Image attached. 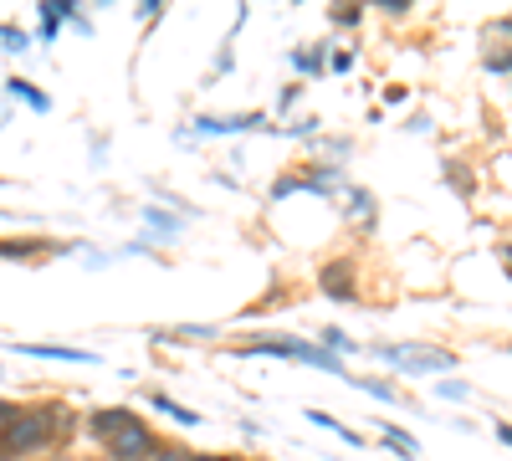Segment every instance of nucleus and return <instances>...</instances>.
I'll return each instance as SVG.
<instances>
[{
	"mask_svg": "<svg viewBox=\"0 0 512 461\" xmlns=\"http://www.w3.org/2000/svg\"><path fill=\"white\" fill-rule=\"evenodd\" d=\"M0 461H21V456H36L47 451L52 441H67L72 436V410L67 405H41V410H11L0 405Z\"/></svg>",
	"mask_w": 512,
	"mask_h": 461,
	"instance_id": "1",
	"label": "nucleus"
},
{
	"mask_svg": "<svg viewBox=\"0 0 512 461\" xmlns=\"http://www.w3.org/2000/svg\"><path fill=\"white\" fill-rule=\"evenodd\" d=\"M374 359H384L390 369H400V374H451L456 369V354L451 349H431V344H374L369 349Z\"/></svg>",
	"mask_w": 512,
	"mask_h": 461,
	"instance_id": "2",
	"label": "nucleus"
},
{
	"mask_svg": "<svg viewBox=\"0 0 512 461\" xmlns=\"http://www.w3.org/2000/svg\"><path fill=\"white\" fill-rule=\"evenodd\" d=\"M241 354L297 359V364H313V369H323V374H344V359H333L328 349H318V344H303V339H256V344H241Z\"/></svg>",
	"mask_w": 512,
	"mask_h": 461,
	"instance_id": "3",
	"label": "nucleus"
},
{
	"mask_svg": "<svg viewBox=\"0 0 512 461\" xmlns=\"http://www.w3.org/2000/svg\"><path fill=\"white\" fill-rule=\"evenodd\" d=\"M103 446H108V461H149L154 446H159V436H154L144 421H134L128 431H118V436L103 441Z\"/></svg>",
	"mask_w": 512,
	"mask_h": 461,
	"instance_id": "4",
	"label": "nucleus"
},
{
	"mask_svg": "<svg viewBox=\"0 0 512 461\" xmlns=\"http://www.w3.org/2000/svg\"><path fill=\"white\" fill-rule=\"evenodd\" d=\"M318 292H323V298H333V303H354L359 298V277H354L349 257H333V262L318 267Z\"/></svg>",
	"mask_w": 512,
	"mask_h": 461,
	"instance_id": "5",
	"label": "nucleus"
},
{
	"mask_svg": "<svg viewBox=\"0 0 512 461\" xmlns=\"http://www.w3.org/2000/svg\"><path fill=\"white\" fill-rule=\"evenodd\" d=\"M262 123H267V113H226V118H210V113H200L195 118V129L200 134H251V129H262Z\"/></svg>",
	"mask_w": 512,
	"mask_h": 461,
	"instance_id": "6",
	"label": "nucleus"
},
{
	"mask_svg": "<svg viewBox=\"0 0 512 461\" xmlns=\"http://www.w3.org/2000/svg\"><path fill=\"white\" fill-rule=\"evenodd\" d=\"M134 421H139L134 410H123V405H103V410H93V415H88V431H93L98 441H113L118 431H128Z\"/></svg>",
	"mask_w": 512,
	"mask_h": 461,
	"instance_id": "7",
	"label": "nucleus"
},
{
	"mask_svg": "<svg viewBox=\"0 0 512 461\" xmlns=\"http://www.w3.org/2000/svg\"><path fill=\"white\" fill-rule=\"evenodd\" d=\"M16 354H31V359H62V364H98V354L88 349H67V344H11Z\"/></svg>",
	"mask_w": 512,
	"mask_h": 461,
	"instance_id": "8",
	"label": "nucleus"
},
{
	"mask_svg": "<svg viewBox=\"0 0 512 461\" xmlns=\"http://www.w3.org/2000/svg\"><path fill=\"white\" fill-rule=\"evenodd\" d=\"M379 436H384V446H390V451H400L405 461H415V456H420V441H415L410 431L390 426V421H379Z\"/></svg>",
	"mask_w": 512,
	"mask_h": 461,
	"instance_id": "9",
	"label": "nucleus"
},
{
	"mask_svg": "<svg viewBox=\"0 0 512 461\" xmlns=\"http://www.w3.org/2000/svg\"><path fill=\"white\" fill-rule=\"evenodd\" d=\"M52 241H0V257L6 262H21V257H52Z\"/></svg>",
	"mask_w": 512,
	"mask_h": 461,
	"instance_id": "10",
	"label": "nucleus"
},
{
	"mask_svg": "<svg viewBox=\"0 0 512 461\" xmlns=\"http://www.w3.org/2000/svg\"><path fill=\"white\" fill-rule=\"evenodd\" d=\"M149 405H154V410H164V415H169V421H175V426H200V421H205V415H195L190 405L169 400V395H149Z\"/></svg>",
	"mask_w": 512,
	"mask_h": 461,
	"instance_id": "11",
	"label": "nucleus"
},
{
	"mask_svg": "<svg viewBox=\"0 0 512 461\" xmlns=\"http://www.w3.org/2000/svg\"><path fill=\"white\" fill-rule=\"evenodd\" d=\"M349 385H359L364 395H374V400H384V405H400V390L390 385V380H364V374H344Z\"/></svg>",
	"mask_w": 512,
	"mask_h": 461,
	"instance_id": "12",
	"label": "nucleus"
},
{
	"mask_svg": "<svg viewBox=\"0 0 512 461\" xmlns=\"http://www.w3.org/2000/svg\"><path fill=\"white\" fill-rule=\"evenodd\" d=\"M6 88H11V98H21V103H31L36 113H47V108H52V98H47V93H36V82H26V77H11V82H6Z\"/></svg>",
	"mask_w": 512,
	"mask_h": 461,
	"instance_id": "13",
	"label": "nucleus"
},
{
	"mask_svg": "<svg viewBox=\"0 0 512 461\" xmlns=\"http://www.w3.org/2000/svg\"><path fill=\"white\" fill-rule=\"evenodd\" d=\"M292 67L297 72H323L328 67V41H313L308 52H292Z\"/></svg>",
	"mask_w": 512,
	"mask_h": 461,
	"instance_id": "14",
	"label": "nucleus"
},
{
	"mask_svg": "<svg viewBox=\"0 0 512 461\" xmlns=\"http://www.w3.org/2000/svg\"><path fill=\"white\" fill-rule=\"evenodd\" d=\"M308 421H313V426H323V431H333V436H344L349 446H364V436H359V431H349L344 421H333L328 410H308Z\"/></svg>",
	"mask_w": 512,
	"mask_h": 461,
	"instance_id": "15",
	"label": "nucleus"
},
{
	"mask_svg": "<svg viewBox=\"0 0 512 461\" xmlns=\"http://www.w3.org/2000/svg\"><path fill=\"white\" fill-rule=\"evenodd\" d=\"M144 221H149L159 236H175V231H185V216H164L159 205H144Z\"/></svg>",
	"mask_w": 512,
	"mask_h": 461,
	"instance_id": "16",
	"label": "nucleus"
},
{
	"mask_svg": "<svg viewBox=\"0 0 512 461\" xmlns=\"http://www.w3.org/2000/svg\"><path fill=\"white\" fill-rule=\"evenodd\" d=\"M323 344H328V354H333V359H338V354H354V349H359V344L349 339L344 328H323Z\"/></svg>",
	"mask_w": 512,
	"mask_h": 461,
	"instance_id": "17",
	"label": "nucleus"
},
{
	"mask_svg": "<svg viewBox=\"0 0 512 461\" xmlns=\"http://www.w3.org/2000/svg\"><path fill=\"white\" fill-rule=\"evenodd\" d=\"M328 16H333V26H359L364 21V6H333Z\"/></svg>",
	"mask_w": 512,
	"mask_h": 461,
	"instance_id": "18",
	"label": "nucleus"
},
{
	"mask_svg": "<svg viewBox=\"0 0 512 461\" xmlns=\"http://www.w3.org/2000/svg\"><path fill=\"white\" fill-rule=\"evenodd\" d=\"M374 11H379V16H395V21H400V16H410V0H374Z\"/></svg>",
	"mask_w": 512,
	"mask_h": 461,
	"instance_id": "19",
	"label": "nucleus"
},
{
	"mask_svg": "<svg viewBox=\"0 0 512 461\" xmlns=\"http://www.w3.org/2000/svg\"><path fill=\"white\" fill-rule=\"evenodd\" d=\"M149 461H190V451H185V446H164V441H159Z\"/></svg>",
	"mask_w": 512,
	"mask_h": 461,
	"instance_id": "20",
	"label": "nucleus"
},
{
	"mask_svg": "<svg viewBox=\"0 0 512 461\" xmlns=\"http://www.w3.org/2000/svg\"><path fill=\"white\" fill-rule=\"evenodd\" d=\"M436 395H446V400H466L472 390H466L461 380H441V385H436Z\"/></svg>",
	"mask_w": 512,
	"mask_h": 461,
	"instance_id": "21",
	"label": "nucleus"
},
{
	"mask_svg": "<svg viewBox=\"0 0 512 461\" xmlns=\"http://www.w3.org/2000/svg\"><path fill=\"white\" fill-rule=\"evenodd\" d=\"M164 16V0H144V6H139V21H159Z\"/></svg>",
	"mask_w": 512,
	"mask_h": 461,
	"instance_id": "22",
	"label": "nucleus"
},
{
	"mask_svg": "<svg viewBox=\"0 0 512 461\" xmlns=\"http://www.w3.org/2000/svg\"><path fill=\"white\" fill-rule=\"evenodd\" d=\"M328 67H333V72H349V67H354V52H328Z\"/></svg>",
	"mask_w": 512,
	"mask_h": 461,
	"instance_id": "23",
	"label": "nucleus"
},
{
	"mask_svg": "<svg viewBox=\"0 0 512 461\" xmlns=\"http://www.w3.org/2000/svg\"><path fill=\"white\" fill-rule=\"evenodd\" d=\"M297 98H303V82H292V88H282V108H292Z\"/></svg>",
	"mask_w": 512,
	"mask_h": 461,
	"instance_id": "24",
	"label": "nucleus"
},
{
	"mask_svg": "<svg viewBox=\"0 0 512 461\" xmlns=\"http://www.w3.org/2000/svg\"><path fill=\"white\" fill-rule=\"evenodd\" d=\"M292 190H297V180H277V190H272V200H287Z\"/></svg>",
	"mask_w": 512,
	"mask_h": 461,
	"instance_id": "25",
	"label": "nucleus"
},
{
	"mask_svg": "<svg viewBox=\"0 0 512 461\" xmlns=\"http://www.w3.org/2000/svg\"><path fill=\"white\" fill-rule=\"evenodd\" d=\"M190 461H241V456H210V451H190Z\"/></svg>",
	"mask_w": 512,
	"mask_h": 461,
	"instance_id": "26",
	"label": "nucleus"
},
{
	"mask_svg": "<svg viewBox=\"0 0 512 461\" xmlns=\"http://www.w3.org/2000/svg\"><path fill=\"white\" fill-rule=\"evenodd\" d=\"M497 441H502V446H512V426H507V421H497Z\"/></svg>",
	"mask_w": 512,
	"mask_h": 461,
	"instance_id": "27",
	"label": "nucleus"
},
{
	"mask_svg": "<svg viewBox=\"0 0 512 461\" xmlns=\"http://www.w3.org/2000/svg\"><path fill=\"white\" fill-rule=\"evenodd\" d=\"M502 262H507V272H512V241H507V251H502Z\"/></svg>",
	"mask_w": 512,
	"mask_h": 461,
	"instance_id": "28",
	"label": "nucleus"
},
{
	"mask_svg": "<svg viewBox=\"0 0 512 461\" xmlns=\"http://www.w3.org/2000/svg\"><path fill=\"white\" fill-rule=\"evenodd\" d=\"M507 277H512V272H507Z\"/></svg>",
	"mask_w": 512,
	"mask_h": 461,
	"instance_id": "29",
	"label": "nucleus"
}]
</instances>
